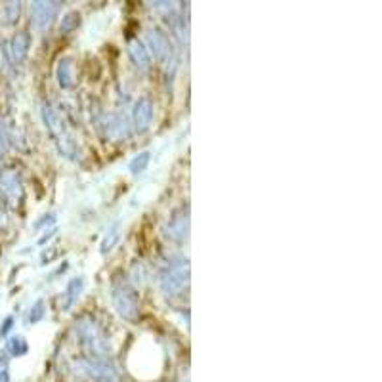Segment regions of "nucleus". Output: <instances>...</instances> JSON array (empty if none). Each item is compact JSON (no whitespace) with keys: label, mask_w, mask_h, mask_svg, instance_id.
Returning <instances> with one entry per match:
<instances>
[{"label":"nucleus","mask_w":382,"mask_h":382,"mask_svg":"<svg viewBox=\"0 0 382 382\" xmlns=\"http://www.w3.org/2000/svg\"><path fill=\"white\" fill-rule=\"evenodd\" d=\"M29 46H31V36H29L27 31L15 33V36L12 38V59L15 64H22L23 59L27 57Z\"/></svg>","instance_id":"obj_9"},{"label":"nucleus","mask_w":382,"mask_h":382,"mask_svg":"<svg viewBox=\"0 0 382 382\" xmlns=\"http://www.w3.org/2000/svg\"><path fill=\"white\" fill-rule=\"evenodd\" d=\"M120 239V224L119 222H113L111 226L107 227L106 235H104V241H101V245H99V250L107 255V253H111L115 247H117V243Z\"/></svg>","instance_id":"obj_11"},{"label":"nucleus","mask_w":382,"mask_h":382,"mask_svg":"<svg viewBox=\"0 0 382 382\" xmlns=\"http://www.w3.org/2000/svg\"><path fill=\"white\" fill-rule=\"evenodd\" d=\"M80 25V14L78 12H67V14L62 17V23H59V33H64V35H67V33H71V31H75V29Z\"/></svg>","instance_id":"obj_15"},{"label":"nucleus","mask_w":382,"mask_h":382,"mask_svg":"<svg viewBox=\"0 0 382 382\" xmlns=\"http://www.w3.org/2000/svg\"><path fill=\"white\" fill-rule=\"evenodd\" d=\"M6 153V138H4V132H2V128H0V157Z\"/></svg>","instance_id":"obj_21"},{"label":"nucleus","mask_w":382,"mask_h":382,"mask_svg":"<svg viewBox=\"0 0 382 382\" xmlns=\"http://www.w3.org/2000/svg\"><path fill=\"white\" fill-rule=\"evenodd\" d=\"M44 313H46V306H44L43 298H38L35 304L31 306V310H29L25 321H27V323H36V321H41V319L44 318Z\"/></svg>","instance_id":"obj_16"},{"label":"nucleus","mask_w":382,"mask_h":382,"mask_svg":"<svg viewBox=\"0 0 382 382\" xmlns=\"http://www.w3.org/2000/svg\"><path fill=\"white\" fill-rule=\"evenodd\" d=\"M43 119L44 125L50 128V134L54 136V140H56L59 151L67 157L77 155V142H75V138H73V134L69 132V128L65 127L64 119L59 117V113H57L56 109L44 104Z\"/></svg>","instance_id":"obj_1"},{"label":"nucleus","mask_w":382,"mask_h":382,"mask_svg":"<svg viewBox=\"0 0 382 382\" xmlns=\"http://www.w3.org/2000/svg\"><path fill=\"white\" fill-rule=\"evenodd\" d=\"M148 44H149V52L153 54L157 62H161V64H167L170 62V57H172V44H170L169 36L164 35L163 31H159V29H149L148 35ZM149 54V56H151Z\"/></svg>","instance_id":"obj_3"},{"label":"nucleus","mask_w":382,"mask_h":382,"mask_svg":"<svg viewBox=\"0 0 382 382\" xmlns=\"http://www.w3.org/2000/svg\"><path fill=\"white\" fill-rule=\"evenodd\" d=\"M188 277H190V269L188 266H178V268H172L169 271H164L163 279H161V285H163L164 292L169 295H174L178 290L184 289V285L188 283Z\"/></svg>","instance_id":"obj_5"},{"label":"nucleus","mask_w":382,"mask_h":382,"mask_svg":"<svg viewBox=\"0 0 382 382\" xmlns=\"http://www.w3.org/2000/svg\"><path fill=\"white\" fill-rule=\"evenodd\" d=\"M12 325H14V316H8L6 319H4V323H2V327H0V339H4L8 333H10V329H12Z\"/></svg>","instance_id":"obj_18"},{"label":"nucleus","mask_w":382,"mask_h":382,"mask_svg":"<svg viewBox=\"0 0 382 382\" xmlns=\"http://www.w3.org/2000/svg\"><path fill=\"white\" fill-rule=\"evenodd\" d=\"M83 289H85V279H83V277H75V279L69 281V285H67V292H65V298H67L64 304L65 310H69V308L77 302Z\"/></svg>","instance_id":"obj_12"},{"label":"nucleus","mask_w":382,"mask_h":382,"mask_svg":"<svg viewBox=\"0 0 382 382\" xmlns=\"http://www.w3.org/2000/svg\"><path fill=\"white\" fill-rule=\"evenodd\" d=\"M54 222H56V214H48V216H44V218H41V222H38V224H36L35 227H43L44 224H46V226H52Z\"/></svg>","instance_id":"obj_19"},{"label":"nucleus","mask_w":382,"mask_h":382,"mask_svg":"<svg viewBox=\"0 0 382 382\" xmlns=\"http://www.w3.org/2000/svg\"><path fill=\"white\" fill-rule=\"evenodd\" d=\"M6 352L12 358H22V355H25L29 352L27 340L23 339V337H12V339H8Z\"/></svg>","instance_id":"obj_13"},{"label":"nucleus","mask_w":382,"mask_h":382,"mask_svg":"<svg viewBox=\"0 0 382 382\" xmlns=\"http://www.w3.org/2000/svg\"><path fill=\"white\" fill-rule=\"evenodd\" d=\"M153 119V104L149 98H140L136 101L134 111H132V120L138 130H146L149 122Z\"/></svg>","instance_id":"obj_7"},{"label":"nucleus","mask_w":382,"mask_h":382,"mask_svg":"<svg viewBox=\"0 0 382 382\" xmlns=\"http://www.w3.org/2000/svg\"><path fill=\"white\" fill-rule=\"evenodd\" d=\"M113 304L120 318L134 321L138 318V292L130 283L122 281L113 287Z\"/></svg>","instance_id":"obj_2"},{"label":"nucleus","mask_w":382,"mask_h":382,"mask_svg":"<svg viewBox=\"0 0 382 382\" xmlns=\"http://www.w3.org/2000/svg\"><path fill=\"white\" fill-rule=\"evenodd\" d=\"M4 15H6V22L10 25H14L20 20V15H22V2H10V4H6Z\"/></svg>","instance_id":"obj_17"},{"label":"nucleus","mask_w":382,"mask_h":382,"mask_svg":"<svg viewBox=\"0 0 382 382\" xmlns=\"http://www.w3.org/2000/svg\"><path fill=\"white\" fill-rule=\"evenodd\" d=\"M59 2H50V0H38L33 2V22H35L36 29H48L52 23L56 22L57 12H59Z\"/></svg>","instance_id":"obj_4"},{"label":"nucleus","mask_w":382,"mask_h":382,"mask_svg":"<svg viewBox=\"0 0 382 382\" xmlns=\"http://www.w3.org/2000/svg\"><path fill=\"white\" fill-rule=\"evenodd\" d=\"M75 64H73L71 57H64L59 59L57 64V83L62 88H71L73 86V78H75Z\"/></svg>","instance_id":"obj_10"},{"label":"nucleus","mask_w":382,"mask_h":382,"mask_svg":"<svg viewBox=\"0 0 382 382\" xmlns=\"http://www.w3.org/2000/svg\"><path fill=\"white\" fill-rule=\"evenodd\" d=\"M188 229H190V213L188 208H180L169 220V234L172 235V239L184 241L188 237Z\"/></svg>","instance_id":"obj_6"},{"label":"nucleus","mask_w":382,"mask_h":382,"mask_svg":"<svg viewBox=\"0 0 382 382\" xmlns=\"http://www.w3.org/2000/svg\"><path fill=\"white\" fill-rule=\"evenodd\" d=\"M128 54H130V57H132V62H134L138 69L148 71L149 65H151V56H149L148 48L140 41H130L128 43Z\"/></svg>","instance_id":"obj_8"},{"label":"nucleus","mask_w":382,"mask_h":382,"mask_svg":"<svg viewBox=\"0 0 382 382\" xmlns=\"http://www.w3.org/2000/svg\"><path fill=\"white\" fill-rule=\"evenodd\" d=\"M0 382H12V376H10V369H8V367L0 369Z\"/></svg>","instance_id":"obj_20"},{"label":"nucleus","mask_w":382,"mask_h":382,"mask_svg":"<svg viewBox=\"0 0 382 382\" xmlns=\"http://www.w3.org/2000/svg\"><path fill=\"white\" fill-rule=\"evenodd\" d=\"M149 161H151V153H149V151H142V153H138V155L130 161L128 169H130V172H132L134 176H138V174H142L143 170L148 169Z\"/></svg>","instance_id":"obj_14"}]
</instances>
